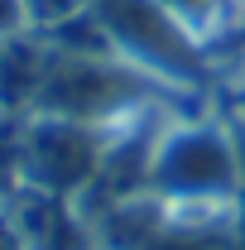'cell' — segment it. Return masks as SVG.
Returning a JSON list of instances; mask_svg holds the SVG:
<instances>
[{
	"instance_id": "6da1fadb",
	"label": "cell",
	"mask_w": 245,
	"mask_h": 250,
	"mask_svg": "<svg viewBox=\"0 0 245 250\" xmlns=\"http://www.w3.org/2000/svg\"><path fill=\"white\" fill-rule=\"evenodd\" d=\"M24 168H29V183L67 197L77 188H87L101 168L96 154V140L87 121H67V116H39L24 135Z\"/></svg>"
},
{
	"instance_id": "7a4b0ae2",
	"label": "cell",
	"mask_w": 245,
	"mask_h": 250,
	"mask_svg": "<svg viewBox=\"0 0 245 250\" xmlns=\"http://www.w3.org/2000/svg\"><path fill=\"white\" fill-rule=\"evenodd\" d=\"M154 188L178 192V197H207V192H231V154L207 140V130L168 140L154 159Z\"/></svg>"
},
{
	"instance_id": "3957f363",
	"label": "cell",
	"mask_w": 245,
	"mask_h": 250,
	"mask_svg": "<svg viewBox=\"0 0 245 250\" xmlns=\"http://www.w3.org/2000/svg\"><path fill=\"white\" fill-rule=\"evenodd\" d=\"M48 48L34 39L29 29L0 39V106H20L34 101L43 87V72H48Z\"/></svg>"
},
{
	"instance_id": "277c9868",
	"label": "cell",
	"mask_w": 245,
	"mask_h": 250,
	"mask_svg": "<svg viewBox=\"0 0 245 250\" xmlns=\"http://www.w3.org/2000/svg\"><path fill=\"white\" fill-rule=\"evenodd\" d=\"M24 10H29V29L53 34L58 24L77 20L82 10H92V0H24Z\"/></svg>"
},
{
	"instance_id": "5b68a950",
	"label": "cell",
	"mask_w": 245,
	"mask_h": 250,
	"mask_svg": "<svg viewBox=\"0 0 245 250\" xmlns=\"http://www.w3.org/2000/svg\"><path fill=\"white\" fill-rule=\"evenodd\" d=\"M24 29H29V10H24V0H0V39L24 34Z\"/></svg>"
},
{
	"instance_id": "8992f818",
	"label": "cell",
	"mask_w": 245,
	"mask_h": 250,
	"mask_svg": "<svg viewBox=\"0 0 245 250\" xmlns=\"http://www.w3.org/2000/svg\"><path fill=\"white\" fill-rule=\"evenodd\" d=\"M0 250H24V241L15 236V226H0Z\"/></svg>"
}]
</instances>
